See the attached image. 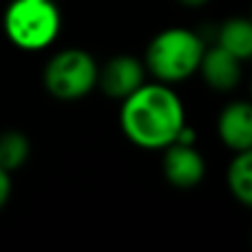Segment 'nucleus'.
Listing matches in <instances>:
<instances>
[{"mask_svg": "<svg viewBox=\"0 0 252 252\" xmlns=\"http://www.w3.org/2000/svg\"><path fill=\"white\" fill-rule=\"evenodd\" d=\"M250 20H252V11H250Z\"/></svg>", "mask_w": 252, "mask_h": 252, "instance_id": "14", "label": "nucleus"}, {"mask_svg": "<svg viewBox=\"0 0 252 252\" xmlns=\"http://www.w3.org/2000/svg\"><path fill=\"white\" fill-rule=\"evenodd\" d=\"M97 69L95 58L84 49H62L44 64L42 82L51 97L75 102L97 87Z\"/></svg>", "mask_w": 252, "mask_h": 252, "instance_id": "4", "label": "nucleus"}, {"mask_svg": "<svg viewBox=\"0 0 252 252\" xmlns=\"http://www.w3.org/2000/svg\"><path fill=\"white\" fill-rule=\"evenodd\" d=\"M217 133L230 151L252 148V102H230L217 120Z\"/></svg>", "mask_w": 252, "mask_h": 252, "instance_id": "7", "label": "nucleus"}, {"mask_svg": "<svg viewBox=\"0 0 252 252\" xmlns=\"http://www.w3.org/2000/svg\"><path fill=\"white\" fill-rule=\"evenodd\" d=\"M206 44L195 31L173 27L164 29L151 40L144 58V66L157 82L175 84L188 80L199 71Z\"/></svg>", "mask_w": 252, "mask_h": 252, "instance_id": "2", "label": "nucleus"}, {"mask_svg": "<svg viewBox=\"0 0 252 252\" xmlns=\"http://www.w3.org/2000/svg\"><path fill=\"white\" fill-rule=\"evenodd\" d=\"M217 44L237 60L252 58V20L250 18H228L217 35Z\"/></svg>", "mask_w": 252, "mask_h": 252, "instance_id": "9", "label": "nucleus"}, {"mask_svg": "<svg viewBox=\"0 0 252 252\" xmlns=\"http://www.w3.org/2000/svg\"><path fill=\"white\" fill-rule=\"evenodd\" d=\"M120 126L128 142L146 151H164L186 126V111L179 95L164 82H144L122 100Z\"/></svg>", "mask_w": 252, "mask_h": 252, "instance_id": "1", "label": "nucleus"}, {"mask_svg": "<svg viewBox=\"0 0 252 252\" xmlns=\"http://www.w3.org/2000/svg\"><path fill=\"white\" fill-rule=\"evenodd\" d=\"M179 4H184V7H190V9H197V7H204L208 0H177Z\"/></svg>", "mask_w": 252, "mask_h": 252, "instance_id": "13", "label": "nucleus"}, {"mask_svg": "<svg viewBox=\"0 0 252 252\" xmlns=\"http://www.w3.org/2000/svg\"><path fill=\"white\" fill-rule=\"evenodd\" d=\"M29 151L31 146L25 133H20V130H4L0 135V168L9 170V173L22 168L25 161L29 159Z\"/></svg>", "mask_w": 252, "mask_h": 252, "instance_id": "11", "label": "nucleus"}, {"mask_svg": "<svg viewBox=\"0 0 252 252\" xmlns=\"http://www.w3.org/2000/svg\"><path fill=\"white\" fill-rule=\"evenodd\" d=\"M144 78H146L144 62L128 56V53L113 56L97 69V87L102 89L106 97L120 102L128 97L133 91H137L146 82Z\"/></svg>", "mask_w": 252, "mask_h": 252, "instance_id": "5", "label": "nucleus"}, {"mask_svg": "<svg viewBox=\"0 0 252 252\" xmlns=\"http://www.w3.org/2000/svg\"><path fill=\"white\" fill-rule=\"evenodd\" d=\"M9 42L22 51H42L58 38L62 18L53 0H11L2 18Z\"/></svg>", "mask_w": 252, "mask_h": 252, "instance_id": "3", "label": "nucleus"}, {"mask_svg": "<svg viewBox=\"0 0 252 252\" xmlns=\"http://www.w3.org/2000/svg\"><path fill=\"white\" fill-rule=\"evenodd\" d=\"M164 177L175 188H195L206 175V159L195 148V142H177L164 148Z\"/></svg>", "mask_w": 252, "mask_h": 252, "instance_id": "6", "label": "nucleus"}, {"mask_svg": "<svg viewBox=\"0 0 252 252\" xmlns=\"http://www.w3.org/2000/svg\"><path fill=\"white\" fill-rule=\"evenodd\" d=\"M197 73H201L206 84L215 91H232L241 80V60L215 44L213 49L204 51Z\"/></svg>", "mask_w": 252, "mask_h": 252, "instance_id": "8", "label": "nucleus"}, {"mask_svg": "<svg viewBox=\"0 0 252 252\" xmlns=\"http://www.w3.org/2000/svg\"><path fill=\"white\" fill-rule=\"evenodd\" d=\"M11 197V173L0 168V208H4Z\"/></svg>", "mask_w": 252, "mask_h": 252, "instance_id": "12", "label": "nucleus"}, {"mask_svg": "<svg viewBox=\"0 0 252 252\" xmlns=\"http://www.w3.org/2000/svg\"><path fill=\"white\" fill-rule=\"evenodd\" d=\"M228 188L239 204L252 208V148L235 153L228 166Z\"/></svg>", "mask_w": 252, "mask_h": 252, "instance_id": "10", "label": "nucleus"}]
</instances>
